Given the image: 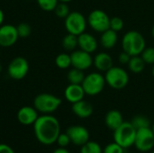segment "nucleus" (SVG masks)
Returning <instances> with one entry per match:
<instances>
[{
  "label": "nucleus",
  "instance_id": "f257e3e1",
  "mask_svg": "<svg viewBox=\"0 0 154 153\" xmlns=\"http://www.w3.org/2000/svg\"><path fill=\"white\" fill-rule=\"evenodd\" d=\"M33 132L40 143L47 146L51 145L56 142L60 133V124L55 116L42 115L33 124Z\"/></svg>",
  "mask_w": 154,
  "mask_h": 153
},
{
  "label": "nucleus",
  "instance_id": "f03ea898",
  "mask_svg": "<svg viewBox=\"0 0 154 153\" xmlns=\"http://www.w3.org/2000/svg\"><path fill=\"white\" fill-rule=\"evenodd\" d=\"M122 49L131 56L141 55L146 48V41L143 35L134 30L125 32L122 38Z\"/></svg>",
  "mask_w": 154,
  "mask_h": 153
},
{
  "label": "nucleus",
  "instance_id": "7ed1b4c3",
  "mask_svg": "<svg viewBox=\"0 0 154 153\" xmlns=\"http://www.w3.org/2000/svg\"><path fill=\"white\" fill-rule=\"evenodd\" d=\"M62 101L59 96L50 93H42L33 99V107L42 115H51L60 106Z\"/></svg>",
  "mask_w": 154,
  "mask_h": 153
},
{
  "label": "nucleus",
  "instance_id": "20e7f679",
  "mask_svg": "<svg viewBox=\"0 0 154 153\" xmlns=\"http://www.w3.org/2000/svg\"><path fill=\"white\" fill-rule=\"evenodd\" d=\"M136 129L131 122H124L114 131V142L122 146L125 150L134 144Z\"/></svg>",
  "mask_w": 154,
  "mask_h": 153
},
{
  "label": "nucleus",
  "instance_id": "39448f33",
  "mask_svg": "<svg viewBox=\"0 0 154 153\" xmlns=\"http://www.w3.org/2000/svg\"><path fill=\"white\" fill-rule=\"evenodd\" d=\"M105 79L106 84L113 89L120 90L125 88L129 83V75L127 71L117 66H113L105 72Z\"/></svg>",
  "mask_w": 154,
  "mask_h": 153
},
{
  "label": "nucleus",
  "instance_id": "423d86ee",
  "mask_svg": "<svg viewBox=\"0 0 154 153\" xmlns=\"http://www.w3.org/2000/svg\"><path fill=\"white\" fill-rule=\"evenodd\" d=\"M106 84V82L103 74L100 72H91L85 76L81 85L86 95L94 96L99 95L104 90Z\"/></svg>",
  "mask_w": 154,
  "mask_h": 153
},
{
  "label": "nucleus",
  "instance_id": "0eeeda50",
  "mask_svg": "<svg viewBox=\"0 0 154 153\" xmlns=\"http://www.w3.org/2000/svg\"><path fill=\"white\" fill-rule=\"evenodd\" d=\"M64 20L65 29L67 30L68 33L79 36V34L86 32L88 26V20L80 12H70Z\"/></svg>",
  "mask_w": 154,
  "mask_h": 153
},
{
  "label": "nucleus",
  "instance_id": "6e6552de",
  "mask_svg": "<svg viewBox=\"0 0 154 153\" xmlns=\"http://www.w3.org/2000/svg\"><path fill=\"white\" fill-rule=\"evenodd\" d=\"M110 19L109 15L101 9L91 11L87 18L89 27L99 33H102L110 28Z\"/></svg>",
  "mask_w": 154,
  "mask_h": 153
},
{
  "label": "nucleus",
  "instance_id": "1a4fd4ad",
  "mask_svg": "<svg viewBox=\"0 0 154 153\" xmlns=\"http://www.w3.org/2000/svg\"><path fill=\"white\" fill-rule=\"evenodd\" d=\"M134 146L142 152H147L153 150L154 133L151 127L136 130Z\"/></svg>",
  "mask_w": 154,
  "mask_h": 153
},
{
  "label": "nucleus",
  "instance_id": "9d476101",
  "mask_svg": "<svg viewBox=\"0 0 154 153\" xmlns=\"http://www.w3.org/2000/svg\"><path fill=\"white\" fill-rule=\"evenodd\" d=\"M29 72L28 60L21 56L14 58L7 67L8 76L14 80H21L26 77Z\"/></svg>",
  "mask_w": 154,
  "mask_h": 153
},
{
  "label": "nucleus",
  "instance_id": "9b49d317",
  "mask_svg": "<svg viewBox=\"0 0 154 153\" xmlns=\"http://www.w3.org/2000/svg\"><path fill=\"white\" fill-rule=\"evenodd\" d=\"M19 39L16 26L13 24H2L0 26V47L9 48L14 45Z\"/></svg>",
  "mask_w": 154,
  "mask_h": 153
},
{
  "label": "nucleus",
  "instance_id": "f8f14e48",
  "mask_svg": "<svg viewBox=\"0 0 154 153\" xmlns=\"http://www.w3.org/2000/svg\"><path fill=\"white\" fill-rule=\"evenodd\" d=\"M71 66L80 70H87L93 65V58L91 53L82 50H75L70 53Z\"/></svg>",
  "mask_w": 154,
  "mask_h": 153
},
{
  "label": "nucleus",
  "instance_id": "ddd939ff",
  "mask_svg": "<svg viewBox=\"0 0 154 153\" xmlns=\"http://www.w3.org/2000/svg\"><path fill=\"white\" fill-rule=\"evenodd\" d=\"M71 143L77 146H82L89 141V132L88 130L82 125H72L69 126L67 131Z\"/></svg>",
  "mask_w": 154,
  "mask_h": 153
},
{
  "label": "nucleus",
  "instance_id": "4468645a",
  "mask_svg": "<svg viewBox=\"0 0 154 153\" xmlns=\"http://www.w3.org/2000/svg\"><path fill=\"white\" fill-rule=\"evenodd\" d=\"M38 111L33 106H23L17 112V120L23 125H33L39 117Z\"/></svg>",
  "mask_w": 154,
  "mask_h": 153
},
{
  "label": "nucleus",
  "instance_id": "2eb2a0df",
  "mask_svg": "<svg viewBox=\"0 0 154 153\" xmlns=\"http://www.w3.org/2000/svg\"><path fill=\"white\" fill-rule=\"evenodd\" d=\"M78 47L84 51L93 53L98 47V41L94 35L85 32L78 36Z\"/></svg>",
  "mask_w": 154,
  "mask_h": 153
},
{
  "label": "nucleus",
  "instance_id": "dca6fc26",
  "mask_svg": "<svg viewBox=\"0 0 154 153\" xmlns=\"http://www.w3.org/2000/svg\"><path fill=\"white\" fill-rule=\"evenodd\" d=\"M86 93L81 84H69L64 90V96L66 100L71 104L84 99Z\"/></svg>",
  "mask_w": 154,
  "mask_h": 153
},
{
  "label": "nucleus",
  "instance_id": "f3484780",
  "mask_svg": "<svg viewBox=\"0 0 154 153\" xmlns=\"http://www.w3.org/2000/svg\"><path fill=\"white\" fill-rule=\"evenodd\" d=\"M93 65L99 72H106L113 65V59L107 52H99L93 58Z\"/></svg>",
  "mask_w": 154,
  "mask_h": 153
},
{
  "label": "nucleus",
  "instance_id": "a211bd4d",
  "mask_svg": "<svg viewBox=\"0 0 154 153\" xmlns=\"http://www.w3.org/2000/svg\"><path fill=\"white\" fill-rule=\"evenodd\" d=\"M71 110L75 115H77L78 117L82 118V119L88 118L93 114L92 105L84 99L72 104Z\"/></svg>",
  "mask_w": 154,
  "mask_h": 153
},
{
  "label": "nucleus",
  "instance_id": "6ab92c4d",
  "mask_svg": "<svg viewBox=\"0 0 154 153\" xmlns=\"http://www.w3.org/2000/svg\"><path fill=\"white\" fill-rule=\"evenodd\" d=\"M125 121L121 112L116 109L108 111L105 117V124L106 127L112 131H115L116 128H118Z\"/></svg>",
  "mask_w": 154,
  "mask_h": 153
},
{
  "label": "nucleus",
  "instance_id": "aec40b11",
  "mask_svg": "<svg viewBox=\"0 0 154 153\" xmlns=\"http://www.w3.org/2000/svg\"><path fill=\"white\" fill-rule=\"evenodd\" d=\"M99 41L103 48H105L106 50H111L116 45V43L118 41L117 32L109 28L108 30H106L101 33Z\"/></svg>",
  "mask_w": 154,
  "mask_h": 153
},
{
  "label": "nucleus",
  "instance_id": "412c9836",
  "mask_svg": "<svg viewBox=\"0 0 154 153\" xmlns=\"http://www.w3.org/2000/svg\"><path fill=\"white\" fill-rule=\"evenodd\" d=\"M127 65H128V68L131 72H133L134 74H139V73L143 72V70L145 68L146 63L144 62V60L142 59V57L140 55H137V56H132L131 60Z\"/></svg>",
  "mask_w": 154,
  "mask_h": 153
},
{
  "label": "nucleus",
  "instance_id": "4be33fe9",
  "mask_svg": "<svg viewBox=\"0 0 154 153\" xmlns=\"http://www.w3.org/2000/svg\"><path fill=\"white\" fill-rule=\"evenodd\" d=\"M67 78L69 84H82L85 78V74L83 70L73 68L68 72Z\"/></svg>",
  "mask_w": 154,
  "mask_h": 153
},
{
  "label": "nucleus",
  "instance_id": "5701e85b",
  "mask_svg": "<svg viewBox=\"0 0 154 153\" xmlns=\"http://www.w3.org/2000/svg\"><path fill=\"white\" fill-rule=\"evenodd\" d=\"M62 47L68 51H73L78 47V36L68 33L62 39Z\"/></svg>",
  "mask_w": 154,
  "mask_h": 153
},
{
  "label": "nucleus",
  "instance_id": "b1692460",
  "mask_svg": "<svg viewBox=\"0 0 154 153\" xmlns=\"http://www.w3.org/2000/svg\"><path fill=\"white\" fill-rule=\"evenodd\" d=\"M55 64L60 69H67L71 66V58L70 54L60 53L55 58Z\"/></svg>",
  "mask_w": 154,
  "mask_h": 153
},
{
  "label": "nucleus",
  "instance_id": "393cba45",
  "mask_svg": "<svg viewBox=\"0 0 154 153\" xmlns=\"http://www.w3.org/2000/svg\"><path fill=\"white\" fill-rule=\"evenodd\" d=\"M79 153H103V149L97 142L88 141L81 146Z\"/></svg>",
  "mask_w": 154,
  "mask_h": 153
},
{
  "label": "nucleus",
  "instance_id": "a878e982",
  "mask_svg": "<svg viewBox=\"0 0 154 153\" xmlns=\"http://www.w3.org/2000/svg\"><path fill=\"white\" fill-rule=\"evenodd\" d=\"M131 123H132V124L134 125V127L136 130L145 128V127H150V125H151L150 120L144 115H136V116H134L132 119Z\"/></svg>",
  "mask_w": 154,
  "mask_h": 153
},
{
  "label": "nucleus",
  "instance_id": "bb28decb",
  "mask_svg": "<svg viewBox=\"0 0 154 153\" xmlns=\"http://www.w3.org/2000/svg\"><path fill=\"white\" fill-rule=\"evenodd\" d=\"M54 12H55V14L57 15V17L65 19L70 13V10H69V6L68 5L67 3L59 2V4L57 5V6L54 9Z\"/></svg>",
  "mask_w": 154,
  "mask_h": 153
},
{
  "label": "nucleus",
  "instance_id": "cd10ccee",
  "mask_svg": "<svg viewBox=\"0 0 154 153\" xmlns=\"http://www.w3.org/2000/svg\"><path fill=\"white\" fill-rule=\"evenodd\" d=\"M40 8L45 12L54 11L55 7L59 4V0H36Z\"/></svg>",
  "mask_w": 154,
  "mask_h": 153
},
{
  "label": "nucleus",
  "instance_id": "c85d7f7f",
  "mask_svg": "<svg viewBox=\"0 0 154 153\" xmlns=\"http://www.w3.org/2000/svg\"><path fill=\"white\" fill-rule=\"evenodd\" d=\"M17 29V32L19 35V38L22 39H25L27 37H29L31 35L32 32V28L30 26V24H28L27 23H21L16 26Z\"/></svg>",
  "mask_w": 154,
  "mask_h": 153
},
{
  "label": "nucleus",
  "instance_id": "c756f323",
  "mask_svg": "<svg viewBox=\"0 0 154 153\" xmlns=\"http://www.w3.org/2000/svg\"><path fill=\"white\" fill-rule=\"evenodd\" d=\"M142 59L144 60L146 64H154V48L153 47H147L145 48L140 55Z\"/></svg>",
  "mask_w": 154,
  "mask_h": 153
},
{
  "label": "nucleus",
  "instance_id": "7c9ffc66",
  "mask_svg": "<svg viewBox=\"0 0 154 153\" xmlns=\"http://www.w3.org/2000/svg\"><path fill=\"white\" fill-rule=\"evenodd\" d=\"M124 26H125L124 21L120 17L115 16L110 19V29H112L113 31L116 32H121L124 29Z\"/></svg>",
  "mask_w": 154,
  "mask_h": 153
},
{
  "label": "nucleus",
  "instance_id": "2f4dec72",
  "mask_svg": "<svg viewBox=\"0 0 154 153\" xmlns=\"http://www.w3.org/2000/svg\"><path fill=\"white\" fill-rule=\"evenodd\" d=\"M103 153H125V149L114 142L107 144L104 148Z\"/></svg>",
  "mask_w": 154,
  "mask_h": 153
},
{
  "label": "nucleus",
  "instance_id": "473e14b6",
  "mask_svg": "<svg viewBox=\"0 0 154 153\" xmlns=\"http://www.w3.org/2000/svg\"><path fill=\"white\" fill-rule=\"evenodd\" d=\"M56 142L58 143L59 147H62V148H66L68 145H69V143H71L70 139H69V135L67 134V133H60L57 138Z\"/></svg>",
  "mask_w": 154,
  "mask_h": 153
},
{
  "label": "nucleus",
  "instance_id": "72a5a7b5",
  "mask_svg": "<svg viewBox=\"0 0 154 153\" xmlns=\"http://www.w3.org/2000/svg\"><path fill=\"white\" fill-rule=\"evenodd\" d=\"M131 55L130 54H128L127 52H125V51H122L120 54H119V56H118V60H119V62L122 64V65H127L128 63H129V61H130V60H131Z\"/></svg>",
  "mask_w": 154,
  "mask_h": 153
},
{
  "label": "nucleus",
  "instance_id": "f704fd0d",
  "mask_svg": "<svg viewBox=\"0 0 154 153\" xmlns=\"http://www.w3.org/2000/svg\"><path fill=\"white\" fill-rule=\"evenodd\" d=\"M0 153H15L12 147L5 143H0Z\"/></svg>",
  "mask_w": 154,
  "mask_h": 153
},
{
  "label": "nucleus",
  "instance_id": "c9c22d12",
  "mask_svg": "<svg viewBox=\"0 0 154 153\" xmlns=\"http://www.w3.org/2000/svg\"><path fill=\"white\" fill-rule=\"evenodd\" d=\"M52 153H70L66 148H62V147H59L58 149H56Z\"/></svg>",
  "mask_w": 154,
  "mask_h": 153
},
{
  "label": "nucleus",
  "instance_id": "e433bc0d",
  "mask_svg": "<svg viewBox=\"0 0 154 153\" xmlns=\"http://www.w3.org/2000/svg\"><path fill=\"white\" fill-rule=\"evenodd\" d=\"M4 22H5V14H4L3 10L0 8V26L2 24H4Z\"/></svg>",
  "mask_w": 154,
  "mask_h": 153
},
{
  "label": "nucleus",
  "instance_id": "4c0bfd02",
  "mask_svg": "<svg viewBox=\"0 0 154 153\" xmlns=\"http://www.w3.org/2000/svg\"><path fill=\"white\" fill-rule=\"evenodd\" d=\"M72 0H59V2H62V3H69V2H71Z\"/></svg>",
  "mask_w": 154,
  "mask_h": 153
},
{
  "label": "nucleus",
  "instance_id": "58836bf2",
  "mask_svg": "<svg viewBox=\"0 0 154 153\" xmlns=\"http://www.w3.org/2000/svg\"><path fill=\"white\" fill-rule=\"evenodd\" d=\"M152 38L154 39V25L152 26Z\"/></svg>",
  "mask_w": 154,
  "mask_h": 153
},
{
  "label": "nucleus",
  "instance_id": "ea45409f",
  "mask_svg": "<svg viewBox=\"0 0 154 153\" xmlns=\"http://www.w3.org/2000/svg\"><path fill=\"white\" fill-rule=\"evenodd\" d=\"M152 77L154 78V64L153 66H152Z\"/></svg>",
  "mask_w": 154,
  "mask_h": 153
},
{
  "label": "nucleus",
  "instance_id": "a19ab883",
  "mask_svg": "<svg viewBox=\"0 0 154 153\" xmlns=\"http://www.w3.org/2000/svg\"><path fill=\"white\" fill-rule=\"evenodd\" d=\"M2 69H2V65L0 64V73L2 72Z\"/></svg>",
  "mask_w": 154,
  "mask_h": 153
},
{
  "label": "nucleus",
  "instance_id": "79ce46f5",
  "mask_svg": "<svg viewBox=\"0 0 154 153\" xmlns=\"http://www.w3.org/2000/svg\"><path fill=\"white\" fill-rule=\"evenodd\" d=\"M152 132H153V133H154V124H153V125H152Z\"/></svg>",
  "mask_w": 154,
  "mask_h": 153
},
{
  "label": "nucleus",
  "instance_id": "37998d69",
  "mask_svg": "<svg viewBox=\"0 0 154 153\" xmlns=\"http://www.w3.org/2000/svg\"><path fill=\"white\" fill-rule=\"evenodd\" d=\"M152 153H154V150H153V151H152Z\"/></svg>",
  "mask_w": 154,
  "mask_h": 153
}]
</instances>
